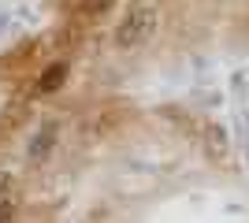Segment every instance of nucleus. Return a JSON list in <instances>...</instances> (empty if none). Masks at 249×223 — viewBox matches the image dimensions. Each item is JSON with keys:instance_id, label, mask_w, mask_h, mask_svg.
<instances>
[{"instance_id": "7ed1b4c3", "label": "nucleus", "mask_w": 249, "mask_h": 223, "mask_svg": "<svg viewBox=\"0 0 249 223\" xmlns=\"http://www.w3.org/2000/svg\"><path fill=\"white\" fill-rule=\"evenodd\" d=\"M49 145H52V127L45 130V134H37V138H34V149H30V156H41V153H49Z\"/></svg>"}, {"instance_id": "20e7f679", "label": "nucleus", "mask_w": 249, "mask_h": 223, "mask_svg": "<svg viewBox=\"0 0 249 223\" xmlns=\"http://www.w3.org/2000/svg\"><path fill=\"white\" fill-rule=\"evenodd\" d=\"M8 190H11V175H4V171H0V197H4Z\"/></svg>"}, {"instance_id": "39448f33", "label": "nucleus", "mask_w": 249, "mask_h": 223, "mask_svg": "<svg viewBox=\"0 0 249 223\" xmlns=\"http://www.w3.org/2000/svg\"><path fill=\"white\" fill-rule=\"evenodd\" d=\"M11 216V205H0V220H8Z\"/></svg>"}, {"instance_id": "f257e3e1", "label": "nucleus", "mask_w": 249, "mask_h": 223, "mask_svg": "<svg viewBox=\"0 0 249 223\" xmlns=\"http://www.w3.org/2000/svg\"><path fill=\"white\" fill-rule=\"evenodd\" d=\"M156 26H160L156 0H134V4L126 8L123 22H119V30H115V41L123 45V49H138V45H145L156 34Z\"/></svg>"}, {"instance_id": "f03ea898", "label": "nucleus", "mask_w": 249, "mask_h": 223, "mask_svg": "<svg viewBox=\"0 0 249 223\" xmlns=\"http://www.w3.org/2000/svg\"><path fill=\"white\" fill-rule=\"evenodd\" d=\"M63 78H67V67H63V64H52L49 71L37 78V93H52V89H60Z\"/></svg>"}]
</instances>
